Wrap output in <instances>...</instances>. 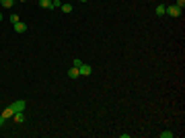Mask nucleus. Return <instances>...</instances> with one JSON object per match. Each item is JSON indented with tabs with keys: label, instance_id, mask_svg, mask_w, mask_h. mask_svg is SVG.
<instances>
[{
	"label": "nucleus",
	"instance_id": "obj_3",
	"mask_svg": "<svg viewBox=\"0 0 185 138\" xmlns=\"http://www.w3.org/2000/svg\"><path fill=\"white\" fill-rule=\"evenodd\" d=\"M78 70H80L82 76H91V74H92V66H89V64H80Z\"/></svg>",
	"mask_w": 185,
	"mask_h": 138
},
{
	"label": "nucleus",
	"instance_id": "obj_4",
	"mask_svg": "<svg viewBox=\"0 0 185 138\" xmlns=\"http://www.w3.org/2000/svg\"><path fill=\"white\" fill-rule=\"evenodd\" d=\"M12 120H14L17 124H23V122H25V114H23V111H14Z\"/></svg>",
	"mask_w": 185,
	"mask_h": 138
},
{
	"label": "nucleus",
	"instance_id": "obj_18",
	"mask_svg": "<svg viewBox=\"0 0 185 138\" xmlns=\"http://www.w3.org/2000/svg\"><path fill=\"white\" fill-rule=\"evenodd\" d=\"M0 21H2V14H0Z\"/></svg>",
	"mask_w": 185,
	"mask_h": 138
},
{
	"label": "nucleus",
	"instance_id": "obj_14",
	"mask_svg": "<svg viewBox=\"0 0 185 138\" xmlns=\"http://www.w3.org/2000/svg\"><path fill=\"white\" fill-rule=\"evenodd\" d=\"M175 6H179V8L183 11V8H185V0H177V2H175Z\"/></svg>",
	"mask_w": 185,
	"mask_h": 138
},
{
	"label": "nucleus",
	"instance_id": "obj_9",
	"mask_svg": "<svg viewBox=\"0 0 185 138\" xmlns=\"http://www.w3.org/2000/svg\"><path fill=\"white\" fill-rule=\"evenodd\" d=\"M39 6H41V8H54L52 0H39Z\"/></svg>",
	"mask_w": 185,
	"mask_h": 138
},
{
	"label": "nucleus",
	"instance_id": "obj_2",
	"mask_svg": "<svg viewBox=\"0 0 185 138\" xmlns=\"http://www.w3.org/2000/svg\"><path fill=\"white\" fill-rule=\"evenodd\" d=\"M181 12L183 11H181L179 6H175V4L173 6H167V14H171V17H181Z\"/></svg>",
	"mask_w": 185,
	"mask_h": 138
},
{
	"label": "nucleus",
	"instance_id": "obj_5",
	"mask_svg": "<svg viewBox=\"0 0 185 138\" xmlns=\"http://www.w3.org/2000/svg\"><path fill=\"white\" fill-rule=\"evenodd\" d=\"M12 27H14V31H17V33H25V31H27V25L21 23V21H19V23H14Z\"/></svg>",
	"mask_w": 185,
	"mask_h": 138
},
{
	"label": "nucleus",
	"instance_id": "obj_16",
	"mask_svg": "<svg viewBox=\"0 0 185 138\" xmlns=\"http://www.w3.org/2000/svg\"><path fill=\"white\" fill-rule=\"evenodd\" d=\"M19 2H27V0H19Z\"/></svg>",
	"mask_w": 185,
	"mask_h": 138
},
{
	"label": "nucleus",
	"instance_id": "obj_6",
	"mask_svg": "<svg viewBox=\"0 0 185 138\" xmlns=\"http://www.w3.org/2000/svg\"><path fill=\"white\" fill-rule=\"evenodd\" d=\"M68 76L70 79H78V76H80V70L76 68V66H72V68L68 70Z\"/></svg>",
	"mask_w": 185,
	"mask_h": 138
},
{
	"label": "nucleus",
	"instance_id": "obj_10",
	"mask_svg": "<svg viewBox=\"0 0 185 138\" xmlns=\"http://www.w3.org/2000/svg\"><path fill=\"white\" fill-rule=\"evenodd\" d=\"M60 8H62V12H64V14H68V12H72V4H62Z\"/></svg>",
	"mask_w": 185,
	"mask_h": 138
},
{
	"label": "nucleus",
	"instance_id": "obj_13",
	"mask_svg": "<svg viewBox=\"0 0 185 138\" xmlns=\"http://www.w3.org/2000/svg\"><path fill=\"white\" fill-rule=\"evenodd\" d=\"M8 19H11V23H12V25H14V23H19V21H21V17H19V14H11Z\"/></svg>",
	"mask_w": 185,
	"mask_h": 138
},
{
	"label": "nucleus",
	"instance_id": "obj_15",
	"mask_svg": "<svg viewBox=\"0 0 185 138\" xmlns=\"http://www.w3.org/2000/svg\"><path fill=\"white\" fill-rule=\"evenodd\" d=\"M4 124H6V120H4V117H2V115H0V128L4 126Z\"/></svg>",
	"mask_w": 185,
	"mask_h": 138
},
{
	"label": "nucleus",
	"instance_id": "obj_17",
	"mask_svg": "<svg viewBox=\"0 0 185 138\" xmlns=\"http://www.w3.org/2000/svg\"><path fill=\"white\" fill-rule=\"evenodd\" d=\"M80 2H89V0H80Z\"/></svg>",
	"mask_w": 185,
	"mask_h": 138
},
{
	"label": "nucleus",
	"instance_id": "obj_11",
	"mask_svg": "<svg viewBox=\"0 0 185 138\" xmlns=\"http://www.w3.org/2000/svg\"><path fill=\"white\" fill-rule=\"evenodd\" d=\"M158 136H161V138H173L175 134H173V132H169V130H165V132H161Z\"/></svg>",
	"mask_w": 185,
	"mask_h": 138
},
{
	"label": "nucleus",
	"instance_id": "obj_1",
	"mask_svg": "<svg viewBox=\"0 0 185 138\" xmlns=\"http://www.w3.org/2000/svg\"><path fill=\"white\" fill-rule=\"evenodd\" d=\"M12 111H25V101L23 99H17V101H12L11 103Z\"/></svg>",
	"mask_w": 185,
	"mask_h": 138
},
{
	"label": "nucleus",
	"instance_id": "obj_8",
	"mask_svg": "<svg viewBox=\"0 0 185 138\" xmlns=\"http://www.w3.org/2000/svg\"><path fill=\"white\" fill-rule=\"evenodd\" d=\"M154 12H156L158 17H162V14H167V6H165V4H158V6L154 8Z\"/></svg>",
	"mask_w": 185,
	"mask_h": 138
},
{
	"label": "nucleus",
	"instance_id": "obj_7",
	"mask_svg": "<svg viewBox=\"0 0 185 138\" xmlns=\"http://www.w3.org/2000/svg\"><path fill=\"white\" fill-rule=\"evenodd\" d=\"M2 117H4V120H8V117H12V115H14V111H12V107L11 105H8V107H6V109H4V111H2Z\"/></svg>",
	"mask_w": 185,
	"mask_h": 138
},
{
	"label": "nucleus",
	"instance_id": "obj_12",
	"mask_svg": "<svg viewBox=\"0 0 185 138\" xmlns=\"http://www.w3.org/2000/svg\"><path fill=\"white\" fill-rule=\"evenodd\" d=\"M12 2H14V0H0V4H2L4 8H11V6H12Z\"/></svg>",
	"mask_w": 185,
	"mask_h": 138
}]
</instances>
